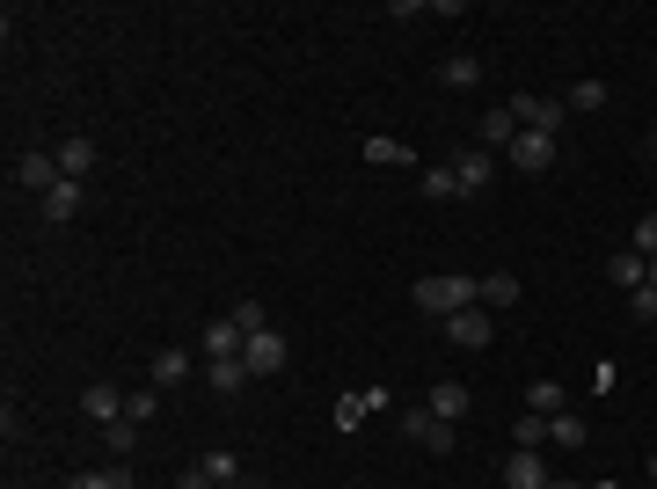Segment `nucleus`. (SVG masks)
<instances>
[{
	"label": "nucleus",
	"instance_id": "obj_24",
	"mask_svg": "<svg viewBox=\"0 0 657 489\" xmlns=\"http://www.w3.org/2000/svg\"><path fill=\"white\" fill-rule=\"evenodd\" d=\"M66 489H132V475H124V467H81Z\"/></svg>",
	"mask_w": 657,
	"mask_h": 489
},
{
	"label": "nucleus",
	"instance_id": "obj_32",
	"mask_svg": "<svg viewBox=\"0 0 657 489\" xmlns=\"http://www.w3.org/2000/svg\"><path fill=\"white\" fill-rule=\"evenodd\" d=\"M227 315L242 321V337H256V329H270V315H264V307H256V299H242V307H227Z\"/></svg>",
	"mask_w": 657,
	"mask_h": 489
},
{
	"label": "nucleus",
	"instance_id": "obj_10",
	"mask_svg": "<svg viewBox=\"0 0 657 489\" xmlns=\"http://www.w3.org/2000/svg\"><path fill=\"white\" fill-rule=\"evenodd\" d=\"M81 205H88V191H81V183H73V175H66V183H59V191H51V197H37V212H45L51 227L81 220Z\"/></svg>",
	"mask_w": 657,
	"mask_h": 489
},
{
	"label": "nucleus",
	"instance_id": "obj_6",
	"mask_svg": "<svg viewBox=\"0 0 657 489\" xmlns=\"http://www.w3.org/2000/svg\"><path fill=\"white\" fill-rule=\"evenodd\" d=\"M453 183H461V197H489V183H497V161H489L483 147H461V154H453Z\"/></svg>",
	"mask_w": 657,
	"mask_h": 489
},
{
	"label": "nucleus",
	"instance_id": "obj_3",
	"mask_svg": "<svg viewBox=\"0 0 657 489\" xmlns=\"http://www.w3.org/2000/svg\"><path fill=\"white\" fill-rule=\"evenodd\" d=\"M15 183H23V191H37V197H51L59 191V183H66V169H59V154H45V147H29V154H15Z\"/></svg>",
	"mask_w": 657,
	"mask_h": 489
},
{
	"label": "nucleus",
	"instance_id": "obj_16",
	"mask_svg": "<svg viewBox=\"0 0 657 489\" xmlns=\"http://www.w3.org/2000/svg\"><path fill=\"white\" fill-rule=\"evenodd\" d=\"M242 321L234 315H219V321H205V358H242Z\"/></svg>",
	"mask_w": 657,
	"mask_h": 489
},
{
	"label": "nucleus",
	"instance_id": "obj_9",
	"mask_svg": "<svg viewBox=\"0 0 657 489\" xmlns=\"http://www.w3.org/2000/svg\"><path fill=\"white\" fill-rule=\"evenodd\" d=\"M402 431H410L424 453H453V424H446V416H431V409H410V416H402Z\"/></svg>",
	"mask_w": 657,
	"mask_h": 489
},
{
	"label": "nucleus",
	"instance_id": "obj_17",
	"mask_svg": "<svg viewBox=\"0 0 657 489\" xmlns=\"http://www.w3.org/2000/svg\"><path fill=\"white\" fill-rule=\"evenodd\" d=\"M424 409H431V416H446V424H461V416H467V388H461V380H431Z\"/></svg>",
	"mask_w": 657,
	"mask_h": 489
},
{
	"label": "nucleus",
	"instance_id": "obj_11",
	"mask_svg": "<svg viewBox=\"0 0 657 489\" xmlns=\"http://www.w3.org/2000/svg\"><path fill=\"white\" fill-rule=\"evenodd\" d=\"M51 154H59V169H66L73 183H88V175H96V161H102V147H96V139H59Z\"/></svg>",
	"mask_w": 657,
	"mask_h": 489
},
{
	"label": "nucleus",
	"instance_id": "obj_30",
	"mask_svg": "<svg viewBox=\"0 0 657 489\" xmlns=\"http://www.w3.org/2000/svg\"><path fill=\"white\" fill-rule=\"evenodd\" d=\"M102 445H110V453H132V445H139V424H132V416H118V424L102 431Z\"/></svg>",
	"mask_w": 657,
	"mask_h": 489
},
{
	"label": "nucleus",
	"instance_id": "obj_20",
	"mask_svg": "<svg viewBox=\"0 0 657 489\" xmlns=\"http://www.w3.org/2000/svg\"><path fill=\"white\" fill-rule=\"evenodd\" d=\"M197 467L212 475V489H234V482H248V475H242V461H234L227 445H212V453H205V461H197Z\"/></svg>",
	"mask_w": 657,
	"mask_h": 489
},
{
	"label": "nucleus",
	"instance_id": "obj_39",
	"mask_svg": "<svg viewBox=\"0 0 657 489\" xmlns=\"http://www.w3.org/2000/svg\"><path fill=\"white\" fill-rule=\"evenodd\" d=\"M650 161H657V132H650Z\"/></svg>",
	"mask_w": 657,
	"mask_h": 489
},
{
	"label": "nucleus",
	"instance_id": "obj_36",
	"mask_svg": "<svg viewBox=\"0 0 657 489\" xmlns=\"http://www.w3.org/2000/svg\"><path fill=\"white\" fill-rule=\"evenodd\" d=\"M548 489H584V482H548Z\"/></svg>",
	"mask_w": 657,
	"mask_h": 489
},
{
	"label": "nucleus",
	"instance_id": "obj_19",
	"mask_svg": "<svg viewBox=\"0 0 657 489\" xmlns=\"http://www.w3.org/2000/svg\"><path fill=\"white\" fill-rule=\"evenodd\" d=\"M607 278L621 285V293H635V285L650 278V256H635V248H621V256H607Z\"/></svg>",
	"mask_w": 657,
	"mask_h": 489
},
{
	"label": "nucleus",
	"instance_id": "obj_38",
	"mask_svg": "<svg viewBox=\"0 0 657 489\" xmlns=\"http://www.w3.org/2000/svg\"><path fill=\"white\" fill-rule=\"evenodd\" d=\"M650 482H657V453H650Z\"/></svg>",
	"mask_w": 657,
	"mask_h": 489
},
{
	"label": "nucleus",
	"instance_id": "obj_8",
	"mask_svg": "<svg viewBox=\"0 0 657 489\" xmlns=\"http://www.w3.org/2000/svg\"><path fill=\"white\" fill-rule=\"evenodd\" d=\"M511 169L519 175H548L556 169V139H548V132H519V139H511Z\"/></svg>",
	"mask_w": 657,
	"mask_h": 489
},
{
	"label": "nucleus",
	"instance_id": "obj_5",
	"mask_svg": "<svg viewBox=\"0 0 657 489\" xmlns=\"http://www.w3.org/2000/svg\"><path fill=\"white\" fill-rule=\"evenodd\" d=\"M81 416H88L96 431H110V424L124 416V388L118 380H88V388H81Z\"/></svg>",
	"mask_w": 657,
	"mask_h": 489
},
{
	"label": "nucleus",
	"instance_id": "obj_23",
	"mask_svg": "<svg viewBox=\"0 0 657 489\" xmlns=\"http://www.w3.org/2000/svg\"><path fill=\"white\" fill-rule=\"evenodd\" d=\"M483 307H519V270H489L483 278Z\"/></svg>",
	"mask_w": 657,
	"mask_h": 489
},
{
	"label": "nucleus",
	"instance_id": "obj_4",
	"mask_svg": "<svg viewBox=\"0 0 657 489\" xmlns=\"http://www.w3.org/2000/svg\"><path fill=\"white\" fill-rule=\"evenodd\" d=\"M242 366H248V380H270V372H285V337H278V329H256V337L242 343Z\"/></svg>",
	"mask_w": 657,
	"mask_h": 489
},
{
	"label": "nucleus",
	"instance_id": "obj_34",
	"mask_svg": "<svg viewBox=\"0 0 657 489\" xmlns=\"http://www.w3.org/2000/svg\"><path fill=\"white\" fill-rule=\"evenodd\" d=\"M358 416H365V394H343V402H337V424H343V431H351Z\"/></svg>",
	"mask_w": 657,
	"mask_h": 489
},
{
	"label": "nucleus",
	"instance_id": "obj_7",
	"mask_svg": "<svg viewBox=\"0 0 657 489\" xmlns=\"http://www.w3.org/2000/svg\"><path fill=\"white\" fill-rule=\"evenodd\" d=\"M489 337H497V321H489L483 307H461V315H446V343H461V351H489Z\"/></svg>",
	"mask_w": 657,
	"mask_h": 489
},
{
	"label": "nucleus",
	"instance_id": "obj_33",
	"mask_svg": "<svg viewBox=\"0 0 657 489\" xmlns=\"http://www.w3.org/2000/svg\"><path fill=\"white\" fill-rule=\"evenodd\" d=\"M635 256H657V212H643V220H635Z\"/></svg>",
	"mask_w": 657,
	"mask_h": 489
},
{
	"label": "nucleus",
	"instance_id": "obj_2",
	"mask_svg": "<svg viewBox=\"0 0 657 489\" xmlns=\"http://www.w3.org/2000/svg\"><path fill=\"white\" fill-rule=\"evenodd\" d=\"M504 110L519 118V132H548V139H562V124H570V102L562 96H511Z\"/></svg>",
	"mask_w": 657,
	"mask_h": 489
},
{
	"label": "nucleus",
	"instance_id": "obj_12",
	"mask_svg": "<svg viewBox=\"0 0 657 489\" xmlns=\"http://www.w3.org/2000/svg\"><path fill=\"white\" fill-rule=\"evenodd\" d=\"M483 81V59L475 51H453V59H438V88H453V96H467Z\"/></svg>",
	"mask_w": 657,
	"mask_h": 489
},
{
	"label": "nucleus",
	"instance_id": "obj_22",
	"mask_svg": "<svg viewBox=\"0 0 657 489\" xmlns=\"http://www.w3.org/2000/svg\"><path fill=\"white\" fill-rule=\"evenodd\" d=\"M365 161H373V169H410L416 147H402V139H365Z\"/></svg>",
	"mask_w": 657,
	"mask_h": 489
},
{
	"label": "nucleus",
	"instance_id": "obj_40",
	"mask_svg": "<svg viewBox=\"0 0 657 489\" xmlns=\"http://www.w3.org/2000/svg\"><path fill=\"white\" fill-rule=\"evenodd\" d=\"M264 489H285V482H264Z\"/></svg>",
	"mask_w": 657,
	"mask_h": 489
},
{
	"label": "nucleus",
	"instance_id": "obj_15",
	"mask_svg": "<svg viewBox=\"0 0 657 489\" xmlns=\"http://www.w3.org/2000/svg\"><path fill=\"white\" fill-rule=\"evenodd\" d=\"M548 482H556V475L540 467V453H519V445H511V461H504V489H548Z\"/></svg>",
	"mask_w": 657,
	"mask_h": 489
},
{
	"label": "nucleus",
	"instance_id": "obj_35",
	"mask_svg": "<svg viewBox=\"0 0 657 489\" xmlns=\"http://www.w3.org/2000/svg\"><path fill=\"white\" fill-rule=\"evenodd\" d=\"M175 489H212V475H205V467H183V475H175Z\"/></svg>",
	"mask_w": 657,
	"mask_h": 489
},
{
	"label": "nucleus",
	"instance_id": "obj_1",
	"mask_svg": "<svg viewBox=\"0 0 657 489\" xmlns=\"http://www.w3.org/2000/svg\"><path fill=\"white\" fill-rule=\"evenodd\" d=\"M416 307L424 315H461V307H483V278H453V270H438V278H416Z\"/></svg>",
	"mask_w": 657,
	"mask_h": 489
},
{
	"label": "nucleus",
	"instance_id": "obj_31",
	"mask_svg": "<svg viewBox=\"0 0 657 489\" xmlns=\"http://www.w3.org/2000/svg\"><path fill=\"white\" fill-rule=\"evenodd\" d=\"M629 315H635V321H657V285H650V278L629 293Z\"/></svg>",
	"mask_w": 657,
	"mask_h": 489
},
{
	"label": "nucleus",
	"instance_id": "obj_29",
	"mask_svg": "<svg viewBox=\"0 0 657 489\" xmlns=\"http://www.w3.org/2000/svg\"><path fill=\"white\" fill-rule=\"evenodd\" d=\"M424 197H461V183H453V161L424 169Z\"/></svg>",
	"mask_w": 657,
	"mask_h": 489
},
{
	"label": "nucleus",
	"instance_id": "obj_18",
	"mask_svg": "<svg viewBox=\"0 0 657 489\" xmlns=\"http://www.w3.org/2000/svg\"><path fill=\"white\" fill-rule=\"evenodd\" d=\"M205 388H212V394H242L248 388V366H242V358H205Z\"/></svg>",
	"mask_w": 657,
	"mask_h": 489
},
{
	"label": "nucleus",
	"instance_id": "obj_14",
	"mask_svg": "<svg viewBox=\"0 0 657 489\" xmlns=\"http://www.w3.org/2000/svg\"><path fill=\"white\" fill-rule=\"evenodd\" d=\"M475 139H483V154H497V147L511 154V139H519V118H511L504 102H497V110H483V124H475Z\"/></svg>",
	"mask_w": 657,
	"mask_h": 489
},
{
	"label": "nucleus",
	"instance_id": "obj_25",
	"mask_svg": "<svg viewBox=\"0 0 657 489\" xmlns=\"http://www.w3.org/2000/svg\"><path fill=\"white\" fill-rule=\"evenodd\" d=\"M540 439H548V416H519V424H511V445H519V453H540Z\"/></svg>",
	"mask_w": 657,
	"mask_h": 489
},
{
	"label": "nucleus",
	"instance_id": "obj_26",
	"mask_svg": "<svg viewBox=\"0 0 657 489\" xmlns=\"http://www.w3.org/2000/svg\"><path fill=\"white\" fill-rule=\"evenodd\" d=\"M548 445H584V416H577V409L548 416Z\"/></svg>",
	"mask_w": 657,
	"mask_h": 489
},
{
	"label": "nucleus",
	"instance_id": "obj_13",
	"mask_svg": "<svg viewBox=\"0 0 657 489\" xmlns=\"http://www.w3.org/2000/svg\"><path fill=\"white\" fill-rule=\"evenodd\" d=\"M191 380V351H154V366H146V388H183Z\"/></svg>",
	"mask_w": 657,
	"mask_h": 489
},
{
	"label": "nucleus",
	"instance_id": "obj_37",
	"mask_svg": "<svg viewBox=\"0 0 657 489\" xmlns=\"http://www.w3.org/2000/svg\"><path fill=\"white\" fill-rule=\"evenodd\" d=\"M650 285H657V256H650Z\"/></svg>",
	"mask_w": 657,
	"mask_h": 489
},
{
	"label": "nucleus",
	"instance_id": "obj_28",
	"mask_svg": "<svg viewBox=\"0 0 657 489\" xmlns=\"http://www.w3.org/2000/svg\"><path fill=\"white\" fill-rule=\"evenodd\" d=\"M154 409H161V388H132L124 394V416H132V424H154Z\"/></svg>",
	"mask_w": 657,
	"mask_h": 489
},
{
	"label": "nucleus",
	"instance_id": "obj_27",
	"mask_svg": "<svg viewBox=\"0 0 657 489\" xmlns=\"http://www.w3.org/2000/svg\"><path fill=\"white\" fill-rule=\"evenodd\" d=\"M562 102H570V118H577V110H607V81H577Z\"/></svg>",
	"mask_w": 657,
	"mask_h": 489
},
{
	"label": "nucleus",
	"instance_id": "obj_21",
	"mask_svg": "<svg viewBox=\"0 0 657 489\" xmlns=\"http://www.w3.org/2000/svg\"><path fill=\"white\" fill-rule=\"evenodd\" d=\"M526 409H534V416H562V409H570L562 380H534V388H526Z\"/></svg>",
	"mask_w": 657,
	"mask_h": 489
}]
</instances>
